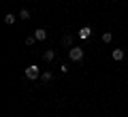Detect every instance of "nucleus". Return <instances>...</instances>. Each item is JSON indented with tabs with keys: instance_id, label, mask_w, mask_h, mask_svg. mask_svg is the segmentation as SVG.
I'll list each match as a JSON object with an SVG mask.
<instances>
[{
	"instance_id": "nucleus-12",
	"label": "nucleus",
	"mask_w": 128,
	"mask_h": 117,
	"mask_svg": "<svg viewBox=\"0 0 128 117\" xmlns=\"http://www.w3.org/2000/svg\"><path fill=\"white\" fill-rule=\"evenodd\" d=\"M34 43H36V36H28L26 38V45H34Z\"/></svg>"
},
{
	"instance_id": "nucleus-4",
	"label": "nucleus",
	"mask_w": 128,
	"mask_h": 117,
	"mask_svg": "<svg viewBox=\"0 0 128 117\" xmlns=\"http://www.w3.org/2000/svg\"><path fill=\"white\" fill-rule=\"evenodd\" d=\"M111 58H113L115 62H122V60H124V51L122 49H113V51H111Z\"/></svg>"
},
{
	"instance_id": "nucleus-10",
	"label": "nucleus",
	"mask_w": 128,
	"mask_h": 117,
	"mask_svg": "<svg viewBox=\"0 0 128 117\" xmlns=\"http://www.w3.org/2000/svg\"><path fill=\"white\" fill-rule=\"evenodd\" d=\"M19 19H30V11H28V9H22V11H19Z\"/></svg>"
},
{
	"instance_id": "nucleus-9",
	"label": "nucleus",
	"mask_w": 128,
	"mask_h": 117,
	"mask_svg": "<svg viewBox=\"0 0 128 117\" xmlns=\"http://www.w3.org/2000/svg\"><path fill=\"white\" fill-rule=\"evenodd\" d=\"M41 79H43V81H45V83H49L51 79H54V75H51V72L47 70V72H43V75H41Z\"/></svg>"
},
{
	"instance_id": "nucleus-7",
	"label": "nucleus",
	"mask_w": 128,
	"mask_h": 117,
	"mask_svg": "<svg viewBox=\"0 0 128 117\" xmlns=\"http://www.w3.org/2000/svg\"><path fill=\"white\" fill-rule=\"evenodd\" d=\"M54 58H56V53H54V51H51V49H47L45 53H43V60H45V62H51V60H54Z\"/></svg>"
},
{
	"instance_id": "nucleus-6",
	"label": "nucleus",
	"mask_w": 128,
	"mask_h": 117,
	"mask_svg": "<svg viewBox=\"0 0 128 117\" xmlns=\"http://www.w3.org/2000/svg\"><path fill=\"white\" fill-rule=\"evenodd\" d=\"M62 45L64 47H73V36H70V34H64L62 36Z\"/></svg>"
},
{
	"instance_id": "nucleus-3",
	"label": "nucleus",
	"mask_w": 128,
	"mask_h": 117,
	"mask_svg": "<svg viewBox=\"0 0 128 117\" xmlns=\"http://www.w3.org/2000/svg\"><path fill=\"white\" fill-rule=\"evenodd\" d=\"M77 36H79V38H81V41H88V38H90V36H92V28H88V26H86V28H81Z\"/></svg>"
},
{
	"instance_id": "nucleus-8",
	"label": "nucleus",
	"mask_w": 128,
	"mask_h": 117,
	"mask_svg": "<svg viewBox=\"0 0 128 117\" xmlns=\"http://www.w3.org/2000/svg\"><path fill=\"white\" fill-rule=\"evenodd\" d=\"M15 19H17V17H15L13 13H9V15H4V23H6V26H11V23H15Z\"/></svg>"
},
{
	"instance_id": "nucleus-11",
	"label": "nucleus",
	"mask_w": 128,
	"mask_h": 117,
	"mask_svg": "<svg viewBox=\"0 0 128 117\" xmlns=\"http://www.w3.org/2000/svg\"><path fill=\"white\" fill-rule=\"evenodd\" d=\"M111 38H113L111 32H102V41H105V43H111Z\"/></svg>"
},
{
	"instance_id": "nucleus-1",
	"label": "nucleus",
	"mask_w": 128,
	"mask_h": 117,
	"mask_svg": "<svg viewBox=\"0 0 128 117\" xmlns=\"http://www.w3.org/2000/svg\"><path fill=\"white\" fill-rule=\"evenodd\" d=\"M24 75H26L30 81H34V79H38V77H41V70H38V66H34V64H32V66H28L26 70H24Z\"/></svg>"
},
{
	"instance_id": "nucleus-2",
	"label": "nucleus",
	"mask_w": 128,
	"mask_h": 117,
	"mask_svg": "<svg viewBox=\"0 0 128 117\" xmlns=\"http://www.w3.org/2000/svg\"><path fill=\"white\" fill-rule=\"evenodd\" d=\"M68 58L73 60V62H81V60H83V49H81V47H70Z\"/></svg>"
},
{
	"instance_id": "nucleus-5",
	"label": "nucleus",
	"mask_w": 128,
	"mask_h": 117,
	"mask_svg": "<svg viewBox=\"0 0 128 117\" xmlns=\"http://www.w3.org/2000/svg\"><path fill=\"white\" fill-rule=\"evenodd\" d=\"M34 36H36V41H45V38H47V32L43 30V28H36V30H34Z\"/></svg>"
}]
</instances>
